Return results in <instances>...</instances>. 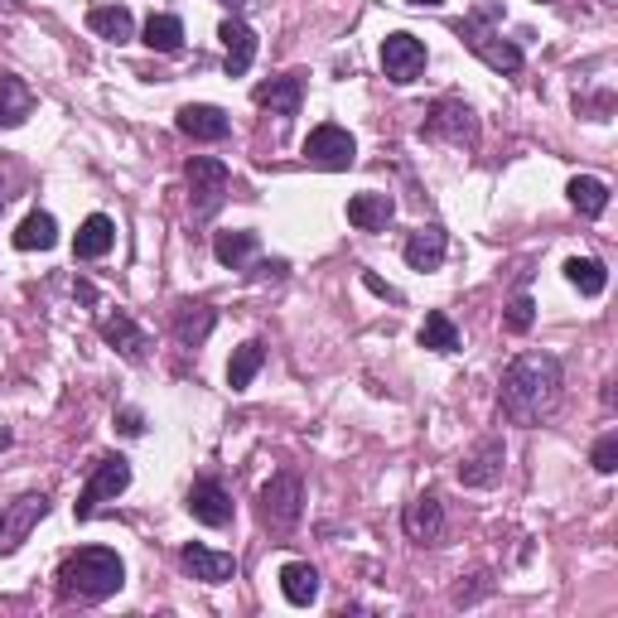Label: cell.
I'll list each match as a JSON object with an SVG mask.
<instances>
[{"label":"cell","instance_id":"obj_33","mask_svg":"<svg viewBox=\"0 0 618 618\" xmlns=\"http://www.w3.org/2000/svg\"><path fill=\"white\" fill-rule=\"evenodd\" d=\"M532 319H536V305H532L527 295H517V300L508 305V314H503L508 334H527V329H532Z\"/></svg>","mask_w":618,"mask_h":618},{"label":"cell","instance_id":"obj_18","mask_svg":"<svg viewBox=\"0 0 618 618\" xmlns=\"http://www.w3.org/2000/svg\"><path fill=\"white\" fill-rule=\"evenodd\" d=\"M445 252H450V237L440 228H416L411 237H406V266H411V271H440Z\"/></svg>","mask_w":618,"mask_h":618},{"label":"cell","instance_id":"obj_37","mask_svg":"<svg viewBox=\"0 0 618 618\" xmlns=\"http://www.w3.org/2000/svg\"><path fill=\"white\" fill-rule=\"evenodd\" d=\"M363 285L372 290V295H382V300H401V295H396V290H392L387 281H382V276H372V271H363Z\"/></svg>","mask_w":618,"mask_h":618},{"label":"cell","instance_id":"obj_26","mask_svg":"<svg viewBox=\"0 0 618 618\" xmlns=\"http://www.w3.org/2000/svg\"><path fill=\"white\" fill-rule=\"evenodd\" d=\"M213 324H218V314L208 305H179V314H174V338H179L184 348H203Z\"/></svg>","mask_w":618,"mask_h":618},{"label":"cell","instance_id":"obj_14","mask_svg":"<svg viewBox=\"0 0 618 618\" xmlns=\"http://www.w3.org/2000/svg\"><path fill=\"white\" fill-rule=\"evenodd\" d=\"M189 512L194 522H203V527H228L232 522V493L218 478H198L189 488Z\"/></svg>","mask_w":618,"mask_h":618},{"label":"cell","instance_id":"obj_10","mask_svg":"<svg viewBox=\"0 0 618 618\" xmlns=\"http://www.w3.org/2000/svg\"><path fill=\"white\" fill-rule=\"evenodd\" d=\"M44 517H49V498H44V493L20 498L15 508H0V556L20 551L25 536L34 532V522H44Z\"/></svg>","mask_w":618,"mask_h":618},{"label":"cell","instance_id":"obj_13","mask_svg":"<svg viewBox=\"0 0 618 618\" xmlns=\"http://www.w3.org/2000/svg\"><path fill=\"white\" fill-rule=\"evenodd\" d=\"M174 126H179V136H189V141H228V131H232L228 112L208 107V102H189V107H179Z\"/></svg>","mask_w":618,"mask_h":618},{"label":"cell","instance_id":"obj_29","mask_svg":"<svg viewBox=\"0 0 618 618\" xmlns=\"http://www.w3.org/2000/svg\"><path fill=\"white\" fill-rule=\"evenodd\" d=\"M252 252H256V232H218V242H213V256L223 266H232V271H247V261H252Z\"/></svg>","mask_w":618,"mask_h":618},{"label":"cell","instance_id":"obj_34","mask_svg":"<svg viewBox=\"0 0 618 618\" xmlns=\"http://www.w3.org/2000/svg\"><path fill=\"white\" fill-rule=\"evenodd\" d=\"M590 464H594V469H599V474H614V469H618V435H614V430L599 440V445H594Z\"/></svg>","mask_w":618,"mask_h":618},{"label":"cell","instance_id":"obj_25","mask_svg":"<svg viewBox=\"0 0 618 618\" xmlns=\"http://www.w3.org/2000/svg\"><path fill=\"white\" fill-rule=\"evenodd\" d=\"M565 194H570V208L585 218H599L604 208H609V184L594 179V174H575V179L565 184Z\"/></svg>","mask_w":618,"mask_h":618},{"label":"cell","instance_id":"obj_9","mask_svg":"<svg viewBox=\"0 0 618 618\" xmlns=\"http://www.w3.org/2000/svg\"><path fill=\"white\" fill-rule=\"evenodd\" d=\"M459 39L469 44V49L483 58L488 68H498V73H517V68H522V49H517V44H508L503 34H493V30L483 25V20H464V25H459Z\"/></svg>","mask_w":618,"mask_h":618},{"label":"cell","instance_id":"obj_38","mask_svg":"<svg viewBox=\"0 0 618 618\" xmlns=\"http://www.w3.org/2000/svg\"><path fill=\"white\" fill-rule=\"evenodd\" d=\"M411 5H421V10H435V5H445V0H411Z\"/></svg>","mask_w":618,"mask_h":618},{"label":"cell","instance_id":"obj_12","mask_svg":"<svg viewBox=\"0 0 618 618\" xmlns=\"http://www.w3.org/2000/svg\"><path fill=\"white\" fill-rule=\"evenodd\" d=\"M179 565L189 570L194 580H203V585H228V580H237V556L213 551V546H198V541H189L179 551Z\"/></svg>","mask_w":618,"mask_h":618},{"label":"cell","instance_id":"obj_30","mask_svg":"<svg viewBox=\"0 0 618 618\" xmlns=\"http://www.w3.org/2000/svg\"><path fill=\"white\" fill-rule=\"evenodd\" d=\"M54 242H58V223L49 213H30L25 223L15 228V247L20 252H49Z\"/></svg>","mask_w":618,"mask_h":618},{"label":"cell","instance_id":"obj_3","mask_svg":"<svg viewBox=\"0 0 618 618\" xmlns=\"http://www.w3.org/2000/svg\"><path fill=\"white\" fill-rule=\"evenodd\" d=\"M256 512H261V527H271L276 536L295 532L300 512H305V483H300V474H290V469L276 474L271 483L256 493Z\"/></svg>","mask_w":618,"mask_h":618},{"label":"cell","instance_id":"obj_39","mask_svg":"<svg viewBox=\"0 0 618 618\" xmlns=\"http://www.w3.org/2000/svg\"><path fill=\"white\" fill-rule=\"evenodd\" d=\"M223 5H228V10H247L252 0H223Z\"/></svg>","mask_w":618,"mask_h":618},{"label":"cell","instance_id":"obj_4","mask_svg":"<svg viewBox=\"0 0 618 618\" xmlns=\"http://www.w3.org/2000/svg\"><path fill=\"white\" fill-rule=\"evenodd\" d=\"M126 488H131V464L121 459V454H107V459L92 469V478H88V488L78 493V503H73V517L78 522H92L102 508L112 503V498H121Z\"/></svg>","mask_w":618,"mask_h":618},{"label":"cell","instance_id":"obj_17","mask_svg":"<svg viewBox=\"0 0 618 618\" xmlns=\"http://www.w3.org/2000/svg\"><path fill=\"white\" fill-rule=\"evenodd\" d=\"M102 338H107L126 363H145L150 338H145V329L131 319V314H107V319H102Z\"/></svg>","mask_w":618,"mask_h":618},{"label":"cell","instance_id":"obj_27","mask_svg":"<svg viewBox=\"0 0 618 618\" xmlns=\"http://www.w3.org/2000/svg\"><path fill=\"white\" fill-rule=\"evenodd\" d=\"M261 363H266V343H261V338H247V343L232 353V363H228V387L232 392H247L252 377L261 372Z\"/></svg>","mask_w":618,"mask_h":618},{"label":"cell","instance_id":"obj_8","mask_svg":"<svg viewBox=\"0 0 618 618\" xmlns=\"http://www.w3.org/2000/svg\"><path fill=\"white\" fill-rule=\"evenodd\" d=\"M382 73L392 78V83H416V78L425 73V44L416 39V34H406V30H396L382 39Z\"/></svg>","mask_w":618,"mask_h":618},{"label":"cell","instance_id":"obj_31","mask_svg":"<svg viewBox=\"0 0 618 618\" xmlns=\"http://www.w3.org/2000/svg\"><path fill=\"white\" fill-rule=\"evenodd\" d=\"M421 348H430V353H454V348H459V329H454V319H450L445 310H430L425 314Z\"/></svg>","mask_w":618,"mask_h":618},{"label":"cell","instance_id":"obj_32","mask_svg":"<svg viewBox=\"0 0 618 618\" xmlns=\"http://www.w3.org/2000/svg\"><path fill=\"white\" fill-rule=\"evenodd\" d=\"M565 281L580 290V295H604V285H609V271H604L599 261H590V256H570L565 261Z\"/></svg>","mask_w":618,"mask_h":618},{"label":"cell","instance_id":"obj_16","mask_svg":"<svg viewBox=\"0 0 618 618\" xmlns=\"http://www.w3.org/2000/svg\"><path fill=\"white\" fill-rule=\"evenodd\" d=\"M218 39H223V49H228V78H242L256 63V34H252V25H247V20H237V15H228L223 25H218Z\"/></svg>","mask_w":618,"mask_h":618},{"label":"cell","instance_id":"obj_2","mask_svg":"<svg viewBox=\"0 0 618 618\" xmlns=\"http://www.w3.org/2000/svg\"><path fill=\"white\" fill-rule=\"evenodd\" d=\"M126 585V565L121 556L107 546H83L58 565V599L68 604H102Z\"/></svg>","mask_w":618,"mask_h":618},{"label":"cell","instance_id":"obj_22","mask_svg":"<svg viewBox=\"0 0 618 618\" xmlns=\"http://www.w3.org/2000/svg\"><path fill=\"white\" fill-rule=\"evenodd\" d=\"M392 213H396L392 194H353V198H348V223H353L358 232H377V228H387V223H392Z\"/></svg>","mask_w":618,"mask_h":618},{"label":"cell","instance_id":"obj_36","mask_svg":"<svg viewBox=\"0 0 618 618\" xmlns=\"http://www.w3.org/2000/svg\"><path fill=\"white\" fill-rule=\"evenodd\" d=\"M116 425H121V435H141V430H145V416H141V411H121V416H116Z\"/></svg>","mask_w":618,"mask_h":618},{"label":"cell","instance_id":"obj_6","mask_svg":"<svg viewBox=\"0 0 618 618\" xmlns=\"http://www.w3.org/2000/svg\"><path fill=\"white\" fill-rule=\"evenodd\" d=\"M184 179H189V208H194V218H213L218 208H223L228 184H232V174H228L223 160L194 155L189 165H184Z\"/></svg>","mask_w":618,"mask_h":618},{"label":"cell","instance_id":"obj_1","mask_svg":"<svg viewBox=\"0 0 618 618\" xmlns=\"http://www.w3.org/2000/svg\"><path fill=\"white\" fill-rule=\"evenodd\" d=\"M498 406L512 425H541L561 406V363L551 353L512 358L498 382Z\"/></svg>","mask_w":618,"mask_h":618},{"label":"cell","instance_id":"obj_15","mask_svg":"<svg viewBox=\"0 0 618 618\" xmlns=\"http://www.w3.org/2000/svg\"><path fill=\"white\" fill-rule=\"evenodd\" d=\"M401 527H406V536H411V541H421V546L440 541V536H445V508H440V498H435V493L411 498V503H406V512H401Z\"/></svg>","mask_w":618,"mask_h":618},{"label":"cell","instance_id":"obj_5","mask_svg":"<svg viewBox=\"0 0 618 618\" xmlns=\"http://www.w3.org/2000/svg\"><path fill=\"white\" fill-rule=\"evenodd\" d=\"M421 136L425 141H445V145H478V116L469 102H459V97H440L435 107H430L425 116V126H421Z\"/></svg>","mask_w":618,"mask_h":618},{"label":"cell","instance_id":"obj_21","mask_svg":"<svg viewBox=\"0 0 618 618\" xmlns=\"http://www.w3.org/2000/svg\"><path fill=\"white\" fill-rule=\"evenodd\" d=\"M88 30L107 44H131L136 39V20L126 5H92L88 10Z\"/></svg>","mask_w":618,"mask_h":618},{"label":"cell","instance_id":"obj_20","mask_svg":"<svg viewBox=\"0 0 618 618\" xmlns=\"http://www.w3.org/2000/svg\"><path fill=\"white\" fill-rule=\"evenodd\" d=\"M112 242H116V223L107 213H92L83 228H78V237H73V256L78 261H102V256L112 252Z\"/></svg>","mask_w":618,"mask_h":618},{"label":"cell","instance_id":"obj_35","mask_svg":"<svg viewBox=\"0 0 618 618\" xmlns=\"http://www.w3.org/2000/svg\"><path fill=\"white\" fill-rule=\"evenodd\" d=\"M285 276V261H261V266H252V281H281Z\"/></svg>","mask_w":618,"mask_h":618},{"label":"cell","instance_id":"obj_11","mask_svg":"<svg viewBox=\"0 0 618 618\" xmlns=\"http://www.w3.org/2000/svg\"><path fill=\"white\" fill-rule=\"evenodd\" d=\"M503 464H508V450L498 435H483L478 445L459 459V483L464 488H493L503 478Z\"/></svg>","mask_w":618,"mask_h":618},{"label":"cell","instance_id":"obj_23","mask_svg":"<svg viewBox=\"0 0 618 618\" xmlns=\"http://www.w3.org/2000/svg\"><path fill=\"white\" fill-rule=\"evenodd\" d=\"M281 594L295 604V609H310V604L319 599V570H314L310 561L281 565Z\"/></svg>","mask_w":618,"mask_h":618},{"label":"cell","instance_id":"obj_24","mask_svg":"<svg viewBox=\"0 0 618 618\" xmlns=\"http://www.w3.org/2000/svg\"><path fill=\"white\" fill-rule=\"evenodd\" d=\"M30 112H34V92L20 83V78H0V131L25 126Z\"/></svg>","mask_w":618,"mask_h":618},{"label":"cell","instance_id":"obj_40","mask_svg":"<svg viewBox=\"0 0 618 618\" xmlns=\"http://www.w3.org/2000/svg\"><path fill=\"white\" fill-rule=\"evenodd\" d=\"M0 450H10V430H0Z\"/></svg>","mask_w":618,"mask_h":618},{"label":"cell","instance_id":"obj_28","mask_svg":"<svg viewBox=\"0 0 618 618\" xmlns=\"http://www.w3.org/2000/svg\"><path fill=\"white\" fill-rule=\"evenodd\" d=\"M141 44L145 49H155V54H179V44H184L179 15H150L145 30H141Z\"/></svg>","mask_w":618,"mask_h":618},{"label":"cell","instance_id":"obj_19","mask_svg":"<svg viewBox=\"0 0 618 618\" xmlns=\"http://www.w3.org/2000/svg\"><path fill=\"white\" fill-rule=\"evenodd\" d=\"M300 97H305V83H300V73L271 78V83H261V88L252 92L256 107H271L276 116H295V112H300Z\"/></svg>","mask_w":618,"mask_h":618},{"label":"cell","instance_id":"obj_7","mask_svg":"<svg viewBox=\"0 0 618 618\" xmlns=\"http://www.w3.org/2000/svg\"><path fill=\"white\" fill-rule=\"evenodd\" d=\"M305 160L314 170L343 174V170H353V160H358V141L343 131V126L324 121V126H314V131L305 136Z\"/></svg>","mask_w":618,"mask_h":618},{"label":"cell","instance_id":"obj_41","mask_svg":"<svg viewBox=\"0 0 618 618\" xmlns=\"http://www.w3.org/2000/svg\"><path fill=\"white\" fill-rule=\"evenodd\" d=\"M0 213H5V184H0Z\"/></svg>","mask_w":618,"mask_h":618}]
</instances>
